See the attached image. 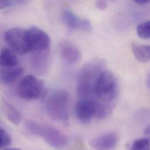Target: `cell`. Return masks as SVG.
<instances>
[{
	"mask_svg": "<svg viewBox=\"0 0 150 150\" xmlns=\"http://www.w3.org/2000/svg\"><path fill=\"white\" fill-rule=\"evenodd\" d=\"M105 62L95 59L89 62L79 70L76 82V92L79 99H92L94 95V86L99 75L105 69Z\"/></svg>",
	"mask_w": 150,
	"mask_h": 150,
	"instance_id": "obj_1",
	"label": "cell"
},
{
	"mask_svg": "<svg viewBox=\"0 0 150 150\" xmlns=\"http://www.w3.org/2000/svg\"><path fill=\"white\" fill-rule=\"evenodd\" d=\"M70 95L66 89H60L53 92L46 99V110L53 120L66 122L69 119Z\"/></svg>",
	"mask_w": 150,
	"mask_h": 150,
	"instance_id": "obj_2",
	"label": "cell"
},
{
	"mask_svg": "<svg viewBox=\"0 0 150 150\" xmlns=\"http://www.w3.org/2000/svg\"><path fill=\"white\" fill-rule=\"evenodd\" d=\"M25 127L28 132L40 137L48 144L55 149H63L69 143L66 135L52 126L28 120L25 123Z\"/></svg>",
	"mask_w": 150,
	"mask_h": 150,
	"instance_id": "obj_3",
	"label": "cell"
},
{
	"mask_svg": "<svg viewBox=\"0 0 150 150\" xmlns=\"http://www.w3.org/2000/svg\"><path fill=\"white\" fill-rule=\"evenodd\" d=\"M118 93V83L115 75L109 71H102L97 78L94 86V95L99 99L96 102L110 103Z\"/></svg>",
	"mask_w": 150,
	"mask_h": 150,
	"instance_id": "obj_4",
	"label": "cell"
},
{
	"mask_svg": "<svg viewBox=\"0 0 150 150\" xmlns=\"http://www.w3.org/2000/svg\"><path fill=\"white\" fill-rule=\"evenodd\" d=\"M44 91L43 82L33 75L26 76L18 86V94L22 99L34 100L41 97Z\"/></svg>",
	"mask_w": 150,
	"mask_h": 150,
	"instance_id": "obj_5",
	"label": "cell"
},
{
	"mask_svg": "<svg viewBox=\"0 0 150 150\" xmlns=\"http://www.w3.org/2000/svg\"><path fill=\"white\" fill-rule=\"evenodd\" d=\"M4 39L7 45L20 54H25L30 52L27 30L18 28L9 29L5 32Z\"/></svg>",
	"mask_w": 150,
	"mask_h": 150,
	"instance_id": "obj_6",
	"label": "cell"
},
{
	"mask_svg": "<svg viewBox=\"0 0 150 150\" xmlns=\"http://www.w3.org/2000/svg\"><path fill=\"white\" fill-rule=\"evenodd\" d=\"M30 52L44 51L50 49V38L44 30L33 26L27 30Z\"/></svg>",
	"mask_w": 150,
	"mask_h": 150,
	"instance_id": "obj_7",
	"label": "cell"
},
{
	"mask_svg": "<svg viewBox=\"0 0 150 150\" xmlns=\"http://www.w3.org/2000/svg\"><path fill=\"white\" fill-rule=\"evenodd\" d=\"M75 113L77 119L81 123H89L95 116L96 105L94 100L89 99H80L75 106Z\"/></svg>",
	"mask_w": 150,
	"mask_h": 150,
	"instance_id": "obj_8",
	"label": "cell"
},
{
	"mask_svg": "<svg viewBox=\"0 0 150 150\" xmlns=\"http://www.w3.org/2000/svg\"><path fill=\"white\" fill-rule=\"evenodd\" d=\"M62 18L63 23L70 29L88 32L92 29L91 24L88 20L78 18L70 10H64L62 13Z\"/></svg>",
	"mask_w": 150,
	"mask_h": 150,
	"instance_id": "obj_9",
	"label": "cell"
},
{
	"mask_svg": "<svg viewBox=\"0 0 150 150\" xmlns=\"http://www.w3.org/2000/svg\"><path fill=\"white\" fill-rule=\"evenodd\" d=\"M30 64L37 73L40 74L45 73L50 64V49L33 52L30 58Z\"/></svg>",
	"mask_w": 150,
	"mask_h": 150,
	"instance_id": "obj_10",
	"label": "cell"
},
{
	"mask_svg": "<svg viewBox=\"0 0 150 150\" xmlns=\"http://www.w3.org/2000/svg\"><path fill=\"white\" fill-rule=\"evenodd\" d=\"M119 142L115 133H109L96 137L90 142L91 146L96 150H110L115 149Z\"/></svg>",
	"mask_w": 150,
	"mask_h": 150,
	"instance_id": "obj_11",
	"label": "cell"
},
{
	"mask_svg": "<svg viewBox=\"0 0 150 150\" xmlns=\"http://www.w3.org/2000/svg\"><path fill=\"white\" fill-rule=\"evenodd\" d=\"M61 56L68 63L74 64L80 60L81 54L80 51L71 43L64 40L60 46Z\"/></svg>",
	"mask_w": 150,
	"mask_h": 150,
	"instance_id": "obj_12",
	"label": "cell"
},
{
	"mask_svg": "<svg viewBox=\"0 0 150 150\" xmlns=\"http://www.w3.org/2000/svg\"><path fill=\"white\" fill-rule=\"evenodd\" d=\"M1 104L4 113L11 123L19 125L22 122L23 115L15 106L5 98H2Z\"/></svg>",
	"mask_w": 150,
	"mask_h": 150,
	"instance_id": "obj_13",
	"label": "cell"
},
{
	"mask_svg": "<svg viewBox=\"0 0 150 150\" xmlns=\"http://www.w3.org/2000/svg\"><path fill=\"white\" fill-rule=\"evenodd\" d=\"M24 72V69L21 66L14 67H0V81L4 84H10L18 79Z\"/></svg>",
	"mask_w": 150,
	"mask_h": 150,
	"instance_id": "obj_14",
	"label": "cell"
},
{
	"mask_svg": "<svg viewBox=\"0 0 150 150\" xmlns=\"http://www.w3.org/2000/svg\"><path fill=\"white\" fill-rule=\"evenodd\" d=\"M132 50L135 58L141 63H147L150 60V47L148 45L132 44Z\"/></svg>",
	"mask_w": 150,
	"mask_h": 150,
	"instance_id": "obj_15",
	"label": "cell"
},
{
	"mask_svg": "<svg viewBox=\"0 0 150 150\" xmlns=\"http://www.w3.org/2000/svg\"><path fill=\"white\" fill-rule=\"evenodd\" d=\"M19 60L16 55L9 49L4 48L0 53V67H14L18 66Z\"/></svg>",
	"mask_w": 150,
	"mask_h": 150,
	"instance_id": "obj_16",
	"label": "cell"
},
{
	"mask_svg": "<svg viewBox=\"0 0 150 150\" xmlns=\"http://www.w3.org/2000/svg\"><path fill=\"white\" fill-rule=\"evenodd\" d=\"M96 113L95 116L98 119L108 118L112 113L113 105L111 103L103 102H95Z\"/></svg>",
	"mask_w": 150,
	"mask_h": 150,
	"instance_id": "obj_17",
	"label": "cell"
},
{
	"mask_svg": "<svg viewBox=\"0 0 150 150\" xmlns=\"http://www.w3.org/2000/svg\"><path fill=\"white\" fill-rule=\"evenodd\" d=\"M138 36L144 39H149L150 38V21L140 23L137 28Z\"/></svg>",
	"mask_w": 150,
	"mask_h": 150,
	"instance_id": "obj_18",
	"label": "cell"
},
{
	"mask_svg": "<svg viewBox=\"0 0 150 150\" xmlns=\"http://www.w3.org/2000/svg\"><path fill=\"white\" fill-rule=\"evenodd\" d=\"M131 150H150V140L147 138L136 140L131 146Z\"/></svg>",
	"mask_w": 150,
	"mask_h": 150,
	"instance_id": "obj_19",
	"label": "cell"
},
{
	"mask_svg": "<svg viewBox=\"0 0 150 150\" xmlns=\"http://www.w3.org/2000/svg\"><path fill=\"white\" fill-rule=\"evenodd\" d=\"M11 142L9 134L4 129H0V150L8 146Z\"/></svg>",
	"mask_w": 150,
	"mask_h": 150,
	"instance_id": "obj_20",
	"label": "cell"
},
{
	"mask_svg": "<svg viewBox=\"0 0 150 150\" xmlns=\"http://www.w3.org/2000/svg\"><path fill=\"white\" fill-rule=\"evenodd\" d=\"M24 2L21 1H0V9L9 7L13 6L14 5L19 4L21 3H23Z\"/></svg>",
	"mask_w": 150,
	"mask_h": 150,
	"instance_id": "obj_21",
	"label": "cell"
},
{
	"mask_svg": "<svg viewBox=\"0 0 150 150\" xmlns=\"http://www.w3.org/2000/svg\"><path fill=\"white\" fill-rule=\"evenodd\" d=\"M96 6L100 10H105L108 7V2L106 1H98L96 2Z\"/></svg>",
	"mask_w": 150,
	"mask_h": 150,
	"instance_id": "obj_22",
	"label": "cell"
},
{
	"mask_svg": "<svg viewBox=\"0 0 150 150\" xmlns=\"http://www.w3.org/2000/svg\"><path fill=\"white\" fill-rule=\"evenodd\" d=\"M134 2L140 4V5H145L149 4L150 2L149 0H135L134 1Z\"/></svg>",
	"mask_w": 150,
	"mask_h": 150,
	"instance_id": "obj_23",
	"label": "cell"
},
{
	"mask_svg": "<svg viewBox=\"0 0 150 150\" xmlns=\"http://www.w3.org/2000/svg\"><path fill=\"white\" fill-rule=\"evenodd\" d=\"M21 150V149H5V150Z\"/></svg>",
	"mask_w": 150,
	"mask_h": 150,
	"instance_id": "obj_24",
	"label": "cell"
}]
</instances>
